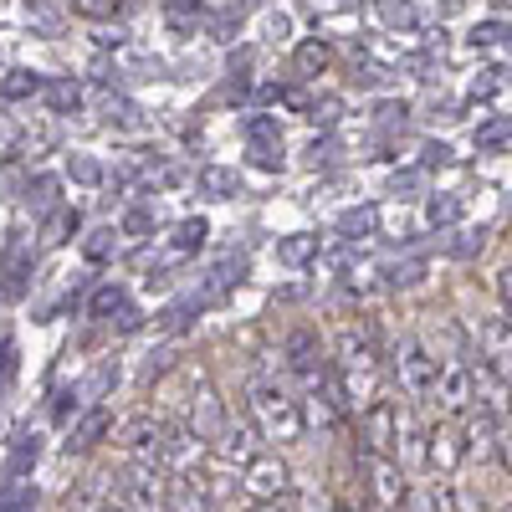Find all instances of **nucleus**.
<instances>
[{
	"label": "nucleus",
	"mask_w": 512,
	"mask_h": 512,
	"mask_svg": "<svg viewBox=\"0 0 512 512\" xmlns=\"http://www.w3.org/2000/svg\"><path fill=\"white\" fill-rule=\"evenodd\" d=\"M164 425L154 420V415H128L123 425H118V446L134 456V461H159L164 466Z\"/></svg>",
	"instance_id": "7"
},
{
	"label": "nucleus",
	"mask_w": 512,
	"mask_h": 512,
	"mask_svg": "<svg viewBox=\"0 0 512 512\" xmlns=\"http://www.w3.org/2000/svg\"><path fill=\"white\" fill-rule=\"evenodd\" d=\"M482 241H487V236H466V241H456V246H451V251H456V256H472V251H477V246H482Z\"/></svg>",
	"instance_id": "49"
},
{
	"label": "nucleus",
	"mask_w": 512,
	"mask_h": 512,
	"mask_svg": "<svg viewBox=\"0 0 512 512\" xmlns=\"http://www.w3.org/2000/svg\"><path fill=\"white\" fill-rule=\"evenodd\" d=\"M333 512H354V507H333Z\"/></svg>",
	"instance_id": "52"
},
{
	"label": "nucleus",
	"mask_w": 512,
	"mask_h": 512,
	"mask_svg": "<svg viewBox=\"0 0 512 512\" xmlns=\"http://www.w3.org/2000/svg\"><path fill=\"white\" fill-rule=\"evenodd\" d=\"M287 364L303 374V379L318 384V374H323V349H318V338H313L308 328H297V333L287 338Z\"/></svg>",
	"instance_id": "20"
},
{
	"label": "nucleus",
	"mask_w": 512,
	"mask_h": 512,
	"mask_svg": "<svg viewBox=\"0 0 512 512\" xmlns=\"http://www.w3.org/2000/svg\"><path fill=\"white\" fill-rule=\"evenodd\" d=\"M113 431V415L103 410V405H88L77 415V425H72V436H67V451H93L103 436Z\"/></svg>",
	"instance_id": "18"
},
{
	"label": "nucleus",
	"mask_w": 512,
	"mask_h": 512,
	"mask_svg": "<svg viewBox=\"0 0 512 512\" xmlns=\"http://www.w3.org/2000/svg\"><path fill=\"white\" fill-rule=\"evenodd\" d=\"M472 384H477V405L492 415V420H507L512 415V379H502L497 369H487L482 359L472 364Z\"/></svg>",
	"instance_id": "12"
},
{
	"label": "nucleus",
	"mask_w": 512,
	"mask_h": 512,
	"mask_svg": "<svg viewBox=\"0 0 512 512\" xmlns=\"http://www.w3.org/2000/svg\"><path fill=\"white\" fill-rule=\"evenodd\" d=\"M379 16H384V26H410L415 6H410V0H379Z\"/></svg>",
	"instance_id": "38"
},
{
	"label": "nucleus",
	"mask_w": 512,
	"mask_h": 512,
	"mask_svg": "<svg viewBox=\"0 0 512 512\" xmlns=\"http://www.w3.org/2000/svg\"><path fill=\"white\" fill-rule=\"evenodd\" d=\"M205 236H210V226H205L200 216H190V221L175 226V241H169V246H175V256H190V251L205 246Z\"/></svg>",
	"instance_id": "25"
},
{
	"label": "nucleus",
	"mask_w": 512,
	"mask_h": 512,
	"mask_svg": "<svg viewBox=\"0 0 512 512\" xmlns=\"http://www.w3.org/2000/svg\"><path fill=\"white\" fill-rule=\"evenodd\" d=\"M164 466L159 461H134L128 466V482L118 487V507L123 512H169V497H164Z\"/></svg>",
	"instance_id": "4"
},
{
	"label": "nucleus",
	"mask_w": 512,
	"mask_h": 512,
	"mask_svg": "<svg viewBox=\"0 0 512 512\" xmlns=\"http://www.w3.org/2000/svg\"><path fill=\"white\" fill-rule=\"evenodd\" d=\"M256 441H262V431H256L251 420H226V431H221V441H216V456L246 466L251 456H262V451H256Z\"/></svg>",
	"instance_id": "17"
},
{
	"label": "nucleus",
	"mask_w": 512,
	"mask_h": 512,
	"mask_svg": "<svg viewBox=\"0 0 512 512\" xmlns=\"http://www.w3.org/2000/svg\"><path fill=\"white\" fill-rule=\"evenodd\" d=\"M497 461L507 466V477H512V431H502V436H497Z\"/></svg>",
	"instance_id": "46"
},
{
	"label": "nucleus",
	"mask_w": 512,
	"mask_h": 512,
	"mask_svg": "<svg viewBox=\"0 0 512 512\" xmlns=\"http://www.w3.org/2000/svg\"><path fill=\"white\" fill-rule=\"evenodd\" d=\"M497 297H502V318L512 323V267L497 272Z\"/></svg>",
	"instance_id": "44"
},
{
	"label": "nucleus",
	"mask_w": 512,
	"mask_h": 512,
	"mask_svg": "<svg viewBox=\"0 0 512 512\" xmlns=\"http://www.w3.org/2000/svg\"><path fill=\"white\" fill-rule=\"evenodd\" d=\"M507 41V26L502 21H482V26H472V47H502Z\"/></svg>",
	"instance_id": "40"
},
{
	"label": "nucleus",
	"mask_w": 512,
	"mask_h": 512,
	"mask_svg": "<svg viewBox=\"0 0 512 512\" xmlns=\"http://www.w3.org/2000/svg\"><path fill=\"white\" fill-rule=\"evenodd\" d=\"M169 6H175V11H180V6H200V0H169Z\"/></svg>",
	"instance_id": "51"
},
{
	"label": "nucleus",
	"mask_w": 512,
	"mask_h": 512,
	"mask_svg": "<svg viewBox=\"0 0 512 512\" xmlns=\"http://www.w3.org/2000/svg\"><path fill=\"white\" fill-rule=\"evenodd\" d=\"M11 379H16V344H11V338H0V395L11 390Z\"/></svg>",
	"instance_id": "41"
},
{
	"label": "nucleus",
	"mask_w": 512,
	"mask_h": 512,
	"mask_svg": "<svg viewBox=\"0 0 512 512\" xmlns=\"http://www.w3.org/2000/svg\"><path fill=\"white\" fill-rule=\"evenodd\" d=\"M364 466H369V492H374V502H379L384 512H400L405 497H410L405 466H400L395 456H364Z\"/></svg>",
	"instance_id": "8"
},
{
	"label": "nucleus",
	"mask_w": 512,
	"mask_h": 512,
	"mask_svg": "<svg viewBox=\"0 0 512 512\" xmlns=\"http://www.w3.org/2000/svg\"><path fill=\"white\" fill-rule=\"evenodd\" d=\"M461 456H466V446H461V436H456V431H446V425L425 431V466H431V472L451 477L456 466H461Z\"/></svg>",
	"instance_id": "15"
},
{
	"label": "nucleus",
	"mask_w": 512,
	"mask_h": 512,
	"mask_svg": "<svg viewBox=\"0 0 512 512\" xmlns=\"http://www.w3.org/2000/svg\"><path fill=\"white\" fill-rule=\"evenodd\" d=\"M226 405H221V395L210 390V384H200V390L190 395V431L205 441V446H216L221 441V431H226Z\"/></svg>",
	"instance_id": "11"
},
{
	"label": "nucleus",
	"mask_w": 512,
	"mask_h": 512,
	"mask_svg": "<svg viewBox=\"0 0 512 512\" xmlns=\"http://www.w3.org/2000/svg\"><path fill=\"white\" fill-rule=\"evenodd\" d=\"M477 359L487 369H497L502 379H512V323L507 318H482L477 323Z\"/></svg>",
	"instance_id": "9"
},
{
	"label": "nucleus",
	"mask_w": 512,
	"mask_h": 512,
	"mask_svg": "<svg viewBox=\"0 0 512 512\" xmlns=\"http://www.w3.org/2000/svg\"><path fill=\"white\" fill-rule=\"evenodd\" d=\"M292 487V466L277 456V451H262V456H251L241 466V492L251 502H277L282 492Z\"/></svg>",
	"instance_id": "5"
},
{
	"label": "nucleus",
	"mask_w": 512,
	"mask_h": 512,
	"mask_svg": "<svg viewBox=\"0 0 512 512\" xmlns=\"http://www.w3.org/2000/svg\"><path fill=\"white\" fill-rule=\"evenodd\" d=\"M338 384H344L349 410H369L379 405V359L364 333H344L338 338Z\"/></svg>",
	"instance_id": "1"
},
{
	"label": "nucleus",
	"mask_w": 512,
	"mask_h": 512,
	"mask_svg": "<svg viewBox=\"0 0 512 512\" xmlns=\"http://www.w3.org/2000/svg\"><path fill=\"white\" fill-rule=\"evenodd\" d=\"M431 400L441 405V415H472V410H477L472 364H461V359L441 364V379H436V395H431Z\"/></svg>",
	"instance_id": "6"
},
{
	"label": "nucleus",
	"mask_w": 512,
	"mask_h": 512,
	"mask_svg": "<svg viewBox=\"0 0 512 512\" xmlns=\"http://www.w3.org/2000/svg\"><path fill=\"white\" fill-rule=\"evenodd\" d=\"M36 451H41V436H16V456H11V477H21L26 466L36 461Z\"/></svg>",
	"instance_id": "37"
},
{
	"label": "nucleus",
	"mask_w": 512,
	"mask_h": 512,
	"mask_svg": "<svg viewBox=\"0 0 512 512\" xmlns=\"http://www.w3.org/2000/svg\"><path fill=\"white\" fill-rule=\"evenodd\" d=\"M246 420L262 431V441H277V446L303 436V405H297L287 390H277V384H251Z\"/></svg>",
	"instance_id": "2"
},
{
	"label": "nucleus",
	"mask_w": 512,
	"mask_h": 512,
	"mask_svg": "<svg viewBox=\"0 0 512 512\" xmlns=\"http://www.w3.org/2000/svg\"><path fill=\"white\" fill-rule=\"evenodd\" d=\"M128 308V297H123V287L118 282H103L98 292H93V303H88V313L93 318H108V313H123Z\"/></svg>",
	"instance_id": "26"
},
{
	"label": "nucleus",
	"mask_w": 512,
	"mask_h": 512,
	"mask_svg": "<svg viewBox=\"0 0 512 512\" xmlns=\"http://www.w3.org/2000/svg\"><path fill=\"white\" fill-rule=\"evenodd\" d=\"M333 62V52L323 47V41H308V47H297V67H303V72H323Z\"/></svg>",
	"instance_id": "36"
},
{
	"label": "nucleus",
	"mask_w": 512,
	"mask_h": 512,
	"mask_svg": "<svg viewBox=\"0 0 512 512\" xmlns=\"http://www.w3.org/2000/svg\"><path fill=\"white\" fill-rule=\"evenodd\" d=\"M400 512H446V487H410Z\"/></svg>",
	"instance_id": "27"
},
{
	"label": "nucleus",
	"mask_w": 512,
	"mask_h": 512,
	"mask_svg": "<svg viewBox=\"0 0 512 512\" xmlns=\"http://www.w3.org/2000/svg\"><path fill=\"white\" fill-rule=\"evenodd\" d=\"M103 512H123V507H103Z\"/></svg>",
	"instance_id": "53"
},
{
	"label": "nucleus",
	"mask_w": 512,
	"mask_h": 512,
	"mask_svg": "<svg viewBox=\"0 0 512 512\" xmlns=\"http://www.w3.org/2000/svg\"><path fill=\"white\" fill-rule=\"evenodd\" d=\"M497 436H502V425L487 415V410H472L466 415V436H461V446H466V456H497Z\"/></svg>",
	"instance_id": "19"
},
{
	"label": "nucleus",
	"mask_w": 512,
	"mask_h": 512,
	"mask_svg": "<svg viewBox=\"0 0 512 512\" xmlns=\"http://www.w3.org/2000/svg\"><path fill=\"white\" fill-rule=\"evenodd\" d=\"M26 16H36L41 26H47V36H57V0H26Z\"/></svg>",
	"instance_id": "39"
},
{
	"label": "nucleus",
	"mask_w": 512,
	"mask_h": 512,
	"mask_svg": "<svg viewBox=\"0 0 512 512\" xmlns=\"http://www.w3.org/2000/svg\"><path fill=\"white\" fill-rule=\"evenodd\" d=\"M118 231H123V236H149V231H154V210H144V205H134V210H123V221H118Z\"/></svg>",
	"instance_id": "35"
},
{
	"label": "nucleus",
	"mask_w": 512,
	"mask_h": 512,
	"mask_svg": "<svg viewBox=\"0 0 512 512\" xmlns=\"http://www.w3.org/2000/svg\"><path fill=\"white\" fill-rule=\"evenodd\" d=\"M425 277V267L420 262H405V267H390V287H415Z\"/></svg>",
	"instance_id": "43"
},
{
	"label": "nucleus",
	"mask_w": 512,
	"mask_h": 512,
	"mask_svg": "<svg viewBox=\"0 0 512 512\" xmlns=\"http://www.w3.org/2000/svg\"><path fill=\"white\" fill-rule=\"evenodd\" d=\"M251 512H282V507H277V502H256Z\"/></svg>",
	"instance_id": "50"
},
{
	"label": "nucleus",
	"mask_w": 512,
	"mask_h": 512,
	"mask_svg": "<svg viewBox=\"0 0 512 512\" xmlns=\"http://www.w3.org/2000/svg\"><path fill=\"white\" fill-rule=\"evenodd\" d=\"M395 379L410 400H431L436 379H441V359H431V349H425L420 338H400L395 344Z\"/></svg>",
	"instance_id": "3"
},
{
	"label": "nucleus",
	"mask_w": 512,
	"mask_h": 512,
	"mask_svg": "<svg viewBox=\"0 0 512 512\" xmlns=\"http://www.w3.org/2000/svg\"><path fill=\"white\" fill-rule=\"evenodd\" d=\"M169 512H216V502H210L200 487H180L175 497H169Z\"/></svg>",
	"instance_id": "31"
},
{
	"label": "nucleus",
	"mask_w": 512,
	"mask_h": 512,
	"mask_svg": "<svg viewBox=\"0 0 512 512\" xmlns=\"http://www.w3.org/2000/svg\"><path fill=\"white\" fill-rule=\"evenodd\" d=\"M195 185H200V195H210V200L241 195V175H236V169H226V164H205L200 175H195Z\"/></svg>",
	"instance_id": "21"
},
{
	"label": "nucleus",
	"mask_w": 512,
	"mask_h": 512,
	"mask_svg": "<svg viewBox=\"0 0 512 512\" xmlns=\"http://www.w3.org/2000/svg\"><path fill=\"white\" fill-rule=\"evenodd\" d=\"M47 98H52V108L57 113H77V103H82V88H77V82H47Z\"/></svg>",
	"instance_id": "30"
},
{
	"label": "nucleus",
	"mask_w": 512,
	"mask_h": 512,
	"mask_svg": "<svg viewBox=\"0 0 512 512\" xmlns=\"http://www.w3.org/2000/svg\"><path fill=\"white\" fill-rule=\"evenodd\" d=\"M364 436L369 456H395V400H379L364 410Z\"/></svg>",
	"instance_id": "16"
},
{
	"label": "nucleus",
	"mask_w": 512,
	"mask_h": 512,
	"mask_svg": "<svg viewBox=\"0 0 512 512\" xmlns=\"http://www.w3.org/2000/svg\"><path fill=\"white\" fill-rule=\"evenodd\" d=\"M246 154L262 169H282V128H277V118H267V113L246 118Z\"/></svg>",
	"instance_id": "10"
},
{
	"label": "nucleus",
	"mask_w": 512,
	"mask_h": 512,
	"mask_svg": "<svg viewBox=\"0 0 512 512\" xmlns=\"http://www.w3.org/2000/svg\"><path fill=\"white\" fill-rule=\"evenodd\" d=\"M31 292V246L26 241H6L0 251V297H26Z\"/></svg>",
	"instance_id": "13"
},
{
	"label": "nucleus",
	"mask_w": 512,
	"mask_h": 512,
	"mask_svg": "<svg viewBox=\"0 0 512 512\" xmlns=\"http://www.w3.org/2000/svg\"><path fill=\"white\" fill-rule=\"evenodd\" d=\"M139 328V308H123L118 313V333H134Z\"/></svg>",
	"instance_id": "47"
},
{
	"label": "nucleus",
	"mask_w": 512,
	"mask_h": 512,
	"mask_svg": "<svg viewBox=\"0 0 512 512\" xmlns=\"http://www.w3.org/2000/svg\"><path fill=\"white\" fill-rule=\"evenodd\" d=\"M72 231H77V216H72V210H52V216H47V236H41V241H47V246H62Z\"/></svg>",
	"instance_id": "34"
},
{
	"label": "nucleus",
	"mask_w": 512,
	"mask_h": 512,
	"mask_svg": "<svg viewBox=\"0 0 512 512\" xmlns=\"http://www.w3.org/2000/svg\"><path fill=\"white\" fill-rule=\"evenodd\" d=\"M118 226H103V231H93L88 241H82V251H88V262H108V256L118 251Z\"/></svg>",
	"instance_id": "29"
},
{
	"label": "nucleus",
	"mask_w": 512,
	"mask_h": 512,
	"mask_svg": "<svg viewBox=\"0 0 512 512\" xmlns=\"http://www.w3.org/2000/svg\"><path fill=\"white\" fill-rule=\"evenodd\" d=\"M164 466H169V472H180V477L205 466V441L190 431V425H180V431L164 436Z\"/></svg>",
	"instance_id": "14"
},
{
	"label": "nucleus",
	"mask_w": 512,
	"mask_h": 512,
	"mask_svg": "<svg viewBox=\"0 0 512 512\" xmlns=\"http://www.w3.org/2000/svg\"><path fill=\"white\" fill-rule=\"evenodd\" d=\"M456 221H461V195H431V200H425V226L446 231Z\"/></svg>",
	"instance_id": "24"
},
{
	"label": "nucleus",
	"mask_w": 512,
	"mask_h": 512,
	"mask_svg": "<svg viewBox=\"0 0 512 512\" xmlns=\"http://www.w3.org/2000/svg\"><path fill=\"white\" fill-rule=\"evenodd\" d=\"M374 226H379V205H354V210H344V216L333 221V236L364 241V236H374Z\"/></svg>",
	"instance_id": "22"
},
{
	"label": "nucleus",
	"mask_w": 512,
	"mask_h": 512,
	"mask_svg": "<svg viewBox=\"0 0 512 512\" xmlns=\"http://www.w3.org/2000/svg\"><path fill=\"white\" fill-rule=\"evenodd\" d=\"M277 262L282 267H308V262H318V236H282L277 241Z\"/></svg>",
	"instance_id": "23"
},
{
	"label": "nucleus",
	"mask_w": 512,
	"mask_h": 512,
	"mask_svg": "<svg viewBox=\"0 0 512 512\" xmlns=\"http://www.w3.org/2000/svg\"><path fill=\"white\" fill-rule=\"evenodd\" d=\"M118 6H123V0H72V11H77V16H93V21L113 16Z\"/></svg>",
	"instance_id": "42"
},
{
	"label": "nucleus",
	"mask_w": 512,
	"mask_h": 512,
	"mask_svg": "<svg viewBox=\"0 0 512 512\" xmlns=\"http://www.w3.org/2000/svg\"><path fill=\"white\" fill-rule=\"evenodd\" d=\"M41 88H47V82H41L36 72H11L6 82H0V98L16 103V98H31V93H41Z\"/></svg>",
	"instance_id": "28"
},
{
	"label": "nucleus",
	"mask_w": 512,
	"mask_h": 512,
	"mask_svg": "<svg viewBox=\"0 0 512 512\" xmlns=\"http://www.w3.org/2000/svg\"><path fill=\"white\" fill-rule=\"evenodd\" d=\"M67 175H72L77 185H103V164L88 159V154H72V159H67Z\"/></svg>",
	"instance_id": "32"
},
{
	"label": "nucleus",
	"mask_w": 512,
	"mask_h": 512,
	"mask_svg": "<svg viewBox=\"0 0 512 512\" xmlns=\"http://www.w3.org/2000/svg\"><path fill=\"white\" fill-rule=\"evenodd\" d=\"M436 159L446 164V159H451V149H446V144H425V164H436Z\"/></svg>",
	"instance_id": "48"
},
{
	"label": "nucleus",
	"mask_w": 512,
	"mask_h": 512,
	"mask_svg": "<svg viewBox=\"0 0 512 512\" xmlns=\"http://www.w3.org/2000/svg\"><path fill=\"white\" fill-rule=\"evenodd\" d=\"M420 180H425L420 169H405V175H395V185H390V190H395V195H400V190H420Z\"/></svg>",
	"instance_id": "45"
},
{
	"label": "nucleus",
	"mask_w": 512,
	"mask_h": 512,
	"mask_svg": "<svg viewBox=\"0 0 512 512\" xmlns=\"http://www.w3.org/2000/svg\"><path fill=\"white\" fill-rule=\"evenodd\" d=\"M507 139H512V118H507V113L477 128V149H497V144H507Z\"/></svg>",
	"instance_id": "33"
}]
</instances>
